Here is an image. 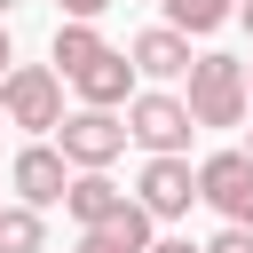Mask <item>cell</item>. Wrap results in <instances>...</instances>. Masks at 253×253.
Here are the masks:
<instances>
[{
  "label": "cell",
  "instance_id": "obj_1",
  "mask_svg": "<svg viewBox=\"0 0 253 253\" xmlns=\"http://www.w3.org/2000/svg\"><path fill=\"white\" fill-rule=\"evenodd\" d=\"M0 119L24 126L32 142L55 134V126H63V79H55V63H8V79H0Z\"/></svg>",
  "mask_w": 253,
  "mask_h": 253
},
{
  "label": "cell",
  "instance_id": "obj_2",
  "mask_svg": "<svg viewBox=\"0 0 253 253\" xmlns=\"http://www.w3.org/2000/svg\"><path fill=\"white\" fill-rule=\"evenodd\" d=\"M190 126H245V63L237 55H198L190 63Z\"/></svg>",
  "mask_w": 253,
  "mask_h": 253
},
{
  "label": "cell",
  "instance_id": "obj_3",
  "mask_svg": "<svg viewBox=\"0 0 253 253\" xmlns=\"http://www.w3.org/2000/svg\"><path fill=\"white\" fill-rule=\"evenodd\" d=\"M190 103L182 95H166V87H134V103H126V142H142L150 158H190Z\"/></svg>",
  "mask_w": 253,
  "mask_h": 253
},
{
  "label": "cell",
  "instance_id": "obj_4",
  "mask_svg": "<svg viewBox=\"0 0 253 253\" xmlns=\"http://www.w3.org/2000/svg\"><path fill=\"white\" fill-rule=\"evenodd\" d=\"M55 150L71 158V174H111V158L126 150V119L119 111H63V126H55Z\"/></svg>",
  "mask_w": 253,
  "mask_h": 253
},
{
  "label": "cell",
  "instance_id": "obj_5",
  "mask_svg": "<svg viewBox=\"0 0 253 253\" xmlns=\"http://www.w3.org/2000/svg\"><path fill=\"white\" fill-rule=\"evenodd\" d=\"M134 206H142L150 221H182V213L198 206V166H190V158H142Z\"/></svg>",
  "mask_w": 253,
  "mask_h": 253
},
{
  "label": "cell",
  "instance_id": "obj_6",
  "mask_svg": "<svg viewBox=\"0 0 253 253\" xmlns=\"http://www.w3.org/2000/svg\"><path fill=\"white\" fill-rule=\"evenodd\" d=\"M198 198H206L221 221L253 229V158H245V150H213V158L198 166Z\"/></svg>",
  "mask_w": 253,
  "mask_h": 253
},
{
  "label": "cell",
  "instance_id": "obj_7",
  "mask_svg": "<svg viewBox=\"0 0 253 253\" xmlns=\"http://www.w3.org/2000/svg\"><path fill=\"white\" fill-rule=\"evenodd\" d=\"M8 182H16V206H63V190H71V158L55 150V142H24L16 150V166H8Z\"/></svg>",
  "mask_w": 253,
  "mask_h": 253
},
{
  "label": "cell",
  "instance_id": "obj_8",
  "mask_svg": "<svg viewBox=\"0 0 253 253\" xmlns=\"http://www.w3.org/2000/svg\"><path fill=\"white\" fill-rule=\"evenodd\" d=\"M126 63H134V79H190V40L174 32V24H150V32H134V47H126Z\"/></svg>",
  "mask_w": 253,
  "mask_h": 253
},
{
  "label": "cell",
  "instance_id": "obj_9",
  "mask_svg": "<svg viewBox=\"0 0 253 253\" xmlns=\"http://www.w3.org/2000/svg\"><path fill=\"white\" fill-rule=\"evenodd\" d=\"M71 87H79V103H87V111H119V103H134V63H126V47L95 55Z\"/></svg>",
  "mask_w": 253,
  "mask_h": 253
},
{
  "label": "cell",
  "instance_id": "obj_10",
  "mask_svg": "<svg viewBox=\"0 0 253 253\" xmlns=\"http://www.w3.org/2000/svg\"><path fill=\"white\" fill-rule=\"evenodd\" d=\"M134 198L111 182V174H71V190H63V213L79 221V229H103V221H119Z\"/></svg>",
  "mask_w": 253,
  "mask_h": 253
},
{
  "label": "cell",
  "instance_id": "obj_11",
  "mask_svg": "<svg viewBox=\"0 0 253 253\" xmlns=\"http://www.w3.org/2000/svg\"><path fill=\"white\" fill-rule=\"evenodd\" d=\"M95 55H111V40L95 32V24H79V16H63L55 24V47H47V63H55V79H79Z\"/></svg>",
  "mask_w": 253,
  "mask_h": 253
},
{
  "label": "cell",
  "instance_id": "obj_12",
  "mask_svg": "<svg viewBox=\"0 0 253 253\" xmlns=\"http://www.w3.org/2000/svg\"><path fill=\"white\" fill-rule=\"evenodd\" d=\"M79 253H150V213H142V206H126L119 221L79 229Z\"/></svg>",
  "mask_w": 253,
  "mask_h": 253
},
{
  "label": "cell",
  "instance_id": "obj_13",
  "mask_svg": "<svg viewBox=\"0 0 253 253\" xmlns=\"http://www.w3.org/2000/svg\"><path fill=\"white\" fill-rule=\"evenodd\" d=\"M237 16V0H166V24L182 32V40H206V32H221Z\"/></svg>",
  "mask_w": 253,
  "mask_h": 253
},
{
  "label": "cell",
  "instance_id": "obj_14",
  "mask_svg": "<svg viewBox=\"0 0 253 253\" xmlns=\"http://www.w3.org/2000/svg\"><path fill=\"white\" fill-rule=\"evenodd\" d=\"M47 245V221L32 206H0V253H40Z\"/></svg>",
  "mask_w": 253,
  "mask_h": 253
},
{
  "label": "cell",
  "instance_id": "obj_15",
  "mask_svg": "<svg viewBox=\"0 0 253 253\" xmlns=\"http://www.w3.org/2000/svg\"><path fill=\"white\" fill-rule=\"evenodd\" d=\"M206 253H253V229H237V221H221V237H213Z\"/></svg>",
  "mask_w": 253,
  "mask_h": 253
},
{
  "label": "cell",
  "instance_id": "obj_16",
  "mask_svg": "<svg viewBox=\"0 0 253 253\" xmlns=\"http://www.w3.org/2000/svg\"><path fill=\"white\" fill-rule=\"evenodd\" d=\"M103 8H111V0H63V16H79V24H95Z\"/></svg>",
  "mask_w": 253,
  "mask_h": 253
},
{
  "label": "cell",
  "instance_id": "obj_17",
  "mask_svg": "<svg viewBox=\"0 0 253 253\" xmlns=\"http://www.w3.org/2000/svg\"><path fill=\"white\" fill-rule=\"evenodd\" d=\"M150 253H206V245H190V237H150Z\"/></svg>",
  "mask_w": 253,
  "mask_h": 253
},
{
  "label": "cell",
  "instance_id": "obj_18",
  "mask_svg": "<svg viewBox=\"0 0 253 253\" xmlns=\"http://www.w3.org/2000/svg\"><path fill=\"white\" fill-rule=\"evenodd\" d=\"M8 63H16V47H8V24H0V79H8Z\"/></svg>",
  "mask_w": 253,
  "mask_h": 253
},
{
  "label": "cell",
  "instance_id": "obj_19",
  "mask_svg": "<svg viewBox=\"0 0 253 253\" xmlns=\"http://www.w3.org/2000/svg\"><path fill=\"white\" fill-rule=\"evenodd\" d=\"M237 24H245V32H253V0H237Z\"/></svg>",
  "mask_w": 253,
  "mask_h": 253
},
{
  "label": "cell",
  "instance_id": "obj_20",
  "mask_svg": "<svg viewBox=\"0 0 253 253\" xmlns=\"http://www.w3.org/2000/svg\"><path fill=\"white\" fill-rule=\"evenodd\" d=\"M245 158H253V126H245Z\"/></svg>",
  "mask_w": 253,
  "mask_h": 253
},
{
  "label": "cell",
  "instance_id": "obj_21",
  "mask_svg": "<svg viewBox=\"0 0 253 253\" xmlns=\"http://www.w3.org/2000/svg\"><path fill=\"white\" fill-rule=\"evenodd\" d=\"M245 95H253V63H245Z\"/></svg>",
  "mask_w": 253,
  "mask_h": 253
},
{
  "label": "cell",
  "instance_id": "obj_22",
  "mask_svg": "<svg viewBox=\"0 0 253 253\" xmlns=\"http://www.w3.org/2000/svg\"><path fill=\"white\" fill-rule=\"evenodd\" d=\"M8 8H16V0H0V16H8Z\"/></svg>",
  "mask_w": 253,
  "mask_h": 253
},
{
  "label": "cell",
  "instance_id": "obj_23",
  "mask_svg": "<svg viewBox=\"0 0 253 253\" xmlns=\"http://www.w3.org/2000/svg\"><path fill=\"white\" fill-rule=\"evenodd\" d=\"M0 126H8V119H0Z\"/></svg>",
  "mask_w": 253,
  "mask_h": 253
}]
</instances>
